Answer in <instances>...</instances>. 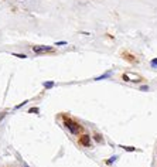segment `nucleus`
<instances>
[{
    "mask_svg": "<svg viewBox=\"0 0 157 167\" xmlns=\"http://www.w3.org/2000/svg\"><path fill=\"white\" fill-rule=\"evenodd\" d=\"M62 125L68 129V132H69L71 135H79L81 132H82V126L78 123V122H75L74 119H71V118H68V116L64 115L62 116Z\"/></svg>",
    "mask_w": 157,
    "mask_h": 167,
    "instance_id": "nucleus-1",
    "label": "nucleus"
},
{
    "mask_svg": "<svg viewBox=\"0 0 157 167\" xmlns=\"http://www.w3.org/2000/svg\"><path fill=\"white\" fill-rule=\"evenodd\" d=\"M122 79L126 81V82H140L141 76L137 75V74H133V72H125L122 75Z\"/></svg>",
    "mask_w": 157,
    "mask_h": 167,
    "instance_id": "nucleus-2",
    "label": "nucleus"
},
{
    "mask_svg": "<svg viewBox=\"0 0 157 167\" xmlns=\"http://www.w3.org/2000/svg\"><path fill=\"white\" fill-rule=\"evenodd\" d=\"M54 48L50 47V45H34L33 47V52L35 54H43V52H52Z\"/></svg>",
    "mask_w": 157,
    "mask_h": 167,
    "instance_id": "nucleus-3",
    "label": "nucleus"
},
{
    "mask_svg": "<svg viewBox=\"0 0 157 167\" xmlns=\"http://www.w3.org/2000/svg\"><path fill=\"white\" fill-rule=\"evenodd\" d=\"M79 144L84 147H92V140L89 135H82L79 137Z\"/></svg>",
    "mask_w": 157,
    "mask_h": 167,
    "instance_id": "nucleus-4",
    "label": "nucleus"
},
{
    "mask_svg": "<svg viewBox=\"0 0 157 167\" xmlns=\"http://www.w3.org/2000/svg\"><path fill=\"white\" fill-rule=\"evenodd\" d=\"M92 137H94V140L96 142V143H99V144H103V143H105V140H103L102 135H99V133H95Z\"/></svg>",
    "mask_w": 157,
    "mask_h": 167,
    "instance_id": "nucleus-5",
    "label": "nucleus"
},
{
    "mask_svg": "<svg viewBox=\"0 0 157 167\" xmlns=\"http://www.w3.org/2000/svg\"><path fill=\"white\" fill-rule=\"evenodd\" d=\"M43 85H44L45 89H52V88L55 87V82H54V81H47V82H44Z\"/></svg>",
    "mask_w": 157,
    "mask_h": 167,
    "instance_id": "nucleus-6",
    "label": "nucleus"
},
{
    "mask_svg": "<svg viewBox=\"0 0 157 167\" xmlns=\"http://www.w3.org/2000/svg\"><path fill=\"white\" fill-rule=\"evenodd\" d=\"M110 74H112V72L108 71V72H105V74H102L101 76H96V78H95V81H102V79H105V78H109Z\"/></svg>",
    "mask_w": 157,
    "mask_h": 167,
    "instance_id": "nucleus-7",
    "label": "nucleus"
},
{
    "mask_svg": "<svg viewBox=\"0 0 157 167\" xmlns=\"http://www.w3.org/2000/svg\"><path fill=\"white\" fill-rule=\"evenodd\" d=\"M119 147H122L125 151H136V147L133 146H119Z\"/></svg>",
    "mask_w": 157,
    "mask_h": 167,
    "instance_id": "nucleus-8",
    "label": "nucleus"
},
{
    "mask_svg": "<svg viewBox=\"0 0 157 167\" xmlns=\"http://www.w3.org/2000/svg\"><path fill=\"white\" fill-rule=\"evenodd\" d=\"M116 160H118V156H112V157H110L109 160H106V164H108V166H110V164L115 163Z\"/></svg>",
    "mask_w": 157,
    "mask_h": 167,
    "instance_id": "nucleus-9",
    "label": "nucleus"
},
{
    "mask_svg": "<svg viewBox=\"0 0 157 167\" xmlns=\"http://www.w3.org/2000/svg\"><path fill=\"white\" fill-rule=\"evenodd\" d=\"M38 112H40V109H38V108H30V111H28V113H35V115H37Z\"/></svg>",
    "mask_w": 157,
    "mask_h": 167,
    "instance_id": "nucleus-10",
    "label": "nucleus"
},
{
    "mask_svg": "<svg viewBox=\"0 0 157 167\" xmlns=\"http://www.w3.org/2000/svg\"><path fill=\"white\" fill-rule=\"evenodd\" d=\"M123 57H125L126 60H129V61H134V58H133V55H130V54H123Z\"/></svg>",
    "mask_w": 157,
    "mask_h": 167,
    "instance_id": "nucleus-11",
    "label": "nucleus"
},
{
    "mask_svg": "<svg viewBox=\"0 0 157 167\" xmlns=\"http://www.w3.org/2000/svg\"><path fill=\"white\" fill-rule=\"evenodd\" d=\"M13 57H17V58H21V60L27 58V55H26V54H13Z\"/></svg>",
    "mask_w": 157,
    "mask_h": 167,
    "instance_id": "nucleus-12",
    "label": "nucleus"
},
{
    "mask_svg": "<svg viewBox=\"0 0 157 167\" xmlns=\"http://www.w3.org/2000/svg\"><path fill=\"white\" fill-rule=\"evenodd\" d=\"M150 65L153 68H157V58H153V60L150 61Z\"/></svg>",
    "mask_w": 157,
    "mask_h": 167,
    "instance_id": "nucleus-13",
    "label": "nucleus"
},
{
    "mask_svg": "<svg viewBox=\"0 0 157 167\" xmlns=\"http://www.w3.org/2000/svg\"><path fill=\"white\" fill-rule=\"evenodd\" d=\"M28 101H23V102H21V104H19V105H16V109H20V108H23L24 105L27 104Z\"/></svg>",
    "mask_w": 157,
    "mask_h": 167,
    "instance_id": "nucleus-14",
    "label": "nucleus"
},
{
    "mask_svg": "<svg viewBox=\"0 0 157 167\" xmlns=\"http://www.w3.org/2000/svg\"><path fill=\"white\" fill-rule=\"evenodd\" d=\"M55 45H58V47H61V45H67V41H57Z\"/></svg>",
    "mask_w": 157,
    "mask_h": 167,
    "instance_id": "nucleus-15",
    "label": "nucleus"
},
{
    "mask_svg": "<svg viewBox=\"0 0 157 167\" xmlns=\"http://www.w3.org/2000/svg\"><path fill=\"white\" fill-rule=\"evenodd\" d=\"M140 91L147 92V91H149V87H147V85H141V87H140Z\"/></svg>",
    "mask_w": 157,
    "mask_h": 167,
    "instance_id": "nucleus-16",
    "label": "nucleus"
},
{
    "mask_svg": "<svg viewBox=\"0 0 157 167\" xmlns=\"http://www.w3.org/2000/svg\"><path fill=\"white\" fill-rule=\"evenodd\" d=\"M23 167H30V166H28V164L26 163V161H23Z\"/></svg>",
    "mask_w": 157,
    "mask_h": 167,
    "instance_id": "nucleus-17",
    "label": "nucleus"
}]
</instances>
